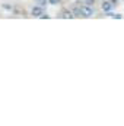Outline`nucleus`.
<instances>
[{"label": "nucleus", "instance_id": "1", "mask_svg": "<svg viewBox=\"0 0 124 126\" xmlns=\"http://www.w3.org/2000/svg\"><path fill=\"white\" fill-rule=\"evenodd\" d=\"M80 7V16L82 18H91V16H93V9L92 6H86V4H83V6H79Z\"/></svg>", "mask_w": 124, "mask_h": 126}, {"label": "nucleus", "instance_id": "2", "mask_svg": "<svg viewBox=\"0 0 124 126\" xmlns=\"http://www.w3.org/2000/svg\"><path fill=\"white\" fill-rule=\"evenodd\" d=\"M42 12H44V7H41V6H38V4H35V6L31 9V15L34 16V18H38Z\"/></svg>", "mask_w": 124, "mask_h": 126}, {"label": "nucleus", "instance_id": "3", "mask_svg": "<svg viewBox=\"0 0 124 126\" xmlns=\"http://www.w3.org/2000/svg\"><path fill=\"white\" fill-rule=\"evenodd\" d=\"M101 7H102V10H104V12H111L114 6L111 4V1H110V0H104V1L101 3Z\"/></svg>", "mask_w": 124, "mask_h": 126}, {"label": "nucleus", "instance_id": "4", "mask_svg": "<svg viewBox=\"0 0 124 126\" xmlns=\"http://www.w3.org/2000/svg\"><path fill=\"white\" fill-rule=\"evenodd\" d=\"M60 18H63V19H72V18H74V15H73L72 10H63Z\"/></svg>", "mask_w": 124, "mask_h": 126}, {"label": "nucleus", "instance_id": "5", "mask_svg": "<svg viewBox=\"0 0 124 126\" xmlns=\"http://www.w3.org/2000/svg\"><path fill=\"white\" fill-rule=\"evenodd\" d=\"M72 12H73V15H74V18H79V16H80V7H79V6H76V7H73V10H72Z\"/></svg>", "mask_w": 124, "mask_h": 126}, {"label": "nucleus", "instance_id": "6", "mask_svg": "<svg viewBox=\"0 0 124 126\" xmlns=\"http://www.w3.org/2000/svg\"><path fill=\"white\" fill-rule=\"evenodd\" d=\"M35 3H37L38 6H41V7H45L48 1H47V0H35Z\"/></svg>", "mask_w": 124, "mask_h": 126}, {"label": "nucleus", "instance_id": "7", "mask_svg": "<svg viewBox=\"0 0 124 126\" xmlns=\"http://www.w3.org/2000/svg\"><path fill=\"white\" fill-rule=\"evenodd\" d=\"M1 7H3L4 10H9V12L13 10V6H12V4H6V3H4V4H1Z\"/></svg>", "mask_w": 124, "mask_h": 126}, {"label": "nucleus", "instance_id": "8", "mask_svg": "<svg viewBox=\"0 0 124 126\" xmlns=\"http://www.w3.org/2000/svg\"><path fill=\"white\" fill-rule=\"evenodd\" d=\"M82 3H83V4H86V6H93L95 0H82Z\"/></svg>", "mask_w": 124, "mask_h": 126}, {"label": "nucleus", "instance_id": "9", "mask_svg": "<svg viewBox=\"0 0 124 126\" xmlns=\"http://www.w3.org/2000/svg\"><path fill=\"white\" fill-rule=\"evenodd\" d=\"M38 18H41V19H48V18H50V16H48V15H47V13H44V12H42V13H41V15H39V16H38Z\"/></svg>", "mask_w": 124, "mask_h": 126}, {"label": "nucleus", "instance_id": "10", "mask_svg": "<svg viewBox=\"0 0 124 126\" xmlns=\"http://www.w3.org/2000/svg\"><path fill=\"white\" fill-rule=\"evenodd\" d=\"M47 1H48L50 4H57V3H59L60 0H47Z\"/></svg>", "mask_w": 124, "mask_h": 126}, {"label": "nucleus", "instance_id": "11", "mask_svg": "<svg viewBox=\"0 0 124 126\" xmlns=\"http://www.w3.org/2000/svg\"><path fill=\"white\" fill-rule=\"evenodd\" d=\"M110 1H111V4H112V6H115V4H118V0H110Z\"/></svg>", "mask_w": 124, "mask_h": 126}]
</instances>
